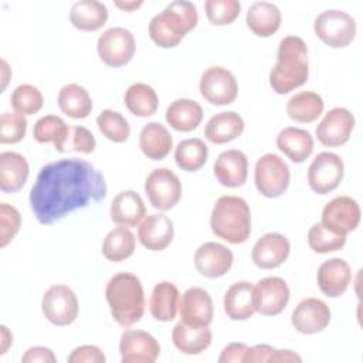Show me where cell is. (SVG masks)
<instances>
[{
    "instance_id": "1",
    "label": "cell",
    "mask_w": 363,
    "mask_h": 363,
    "mask_svg": "<svg viewBox=\"0 0 363 363\" xmlns=\"http://www.w3.org/2000/svg\"><path fill=\"white\" fill-rule=\"evenodd\" d=\"M104 174L92 163L69 157L43 166L30 191V206L40 224L50 225L67 214L106 197Z\"/></svg>"
},
{
    "instance_id": "2",
    "label": "cell",
    "mask_w": 363,
    "mask_h": 363,
    "mask_svg": "<svg viewBox=\"0 0 363 363\" xmlns=\"http://www.w3.org/2000/svg\"><path fill=\"white\" fill-rule=\"evenodd\" d=\"M309 78L308 47L298 35H286L279 41L277 62L269 72V85L279 95L302 86Z\"/></svg>"
},
{
    "instance_id": "3",
    "label": "cell",
    "mask_w": 363,
    "mask_h": 363,
    "mask_svg": "<svg viewBox=\"0 0 363 363\" xmlns=\"http://www.w3.org/2000/svg\"><path fill=\"white\" fill-rule=\"evenodd\" d=\"M105 298L112 318L122 328L138 323L145 313V292L132 272H118L106 284Z\"/></svg>"
},
{
    "instance_id": "4",
    "label": "cell",
    "mask_w": 363,
    "mask_h": 363,
    "mask_svg": "<svg viewBox=\"0 0 363 363\" xmlns=\"http://www.w3.org/2000/svg\"><path fill=\"white\" fill-rule=\"evenodd\" d=\"M199 23L197 7L191 1L174 0L149 23L150 40L160 48L176 47Z\"/></svg>"
},
{
    "instance_id": "5",
    "label": "cell",
    "mask_w": 363,
    "mask_h": 363,
    "mask_svg": "<svg viewBox=\"0 0 363 363\" xmlns=\"http://www.w3.org/2000/svg\"><path fill=\"white\" fill-rule=\"evenodd\" d=\"M213 234L230 244H242L251 234V210L238 196H221L210 216Z\"/></svg>"
},
{
    "instance_id": "6",
    "label": "cell",
    "mask_w": 363,
    "mask_h": 363,
    "mask_svg": "<svg viewBox=\"0 0 363 363\" xmlns=\"http://www.w3.org/2000/svg\"><path fill=\"white\" fill-rule=\"evenodd\" d=\"M354 18L342 10H325L316 16L313 31L316 37L332 48H345L356 37Z\"/></svg>"
},
{
    "instance_id": "7",
    "label": "cell",
    "mask_w": 363,
    "mask_h": 363,
    "mask_svg": "<svg viewBox=\"0 0 363 363\" xmlns=\"http://www.w3.org/2000/svg\"><path fill=\"white\" fill-rule=\"evenodd\" d=\"M289 167L286 162L275 155H262L254 169V183L259 194L268 199H275L284 194L289 186Z\"/></svg>"
},
{
    "instance_id": "8",
    "label": "cell",
    "mask_w": 363,
    "mask_h": 363,
    "mask_svg": "<svg viewBox=\"0 0 363 363\" xmlns=\"http://www.w3.org/2000/svg\"><path fill=\"white\" fill-rule=\"evenodd\" d=\"M145 191L149 203L162 211L173 208L182 199V182L167 167L152 170L145 180Z\"/></svg>"
},
{
    "instance_id": "9",
    "label": "cell",
    "mask_w": 363,
    "mask_h": 363,
    "mask_svg": "<svg viewBox=\"0 0 363 363\" xmlns=\"http://www.w3.org/2000/svg\"><path fill=\"white\" fill-rule=\"evenodd\" d=\"M135 50V37L128 28L111 27L98 37L96 51L101 61L108 67L126 65L133 58Z\"/></svg>"
},
{
    "instance_id": "10",
    "label": "cell",
    "mask_w": 363,
    "mask_h": 363,
    "mask_svg": "<svg viewBox=\"0 0 363 363\" xmlns=\"http://www.w3.org/2000/svg\"><path fill=\"white\" fill-rule=\"evenodd\" d=\"M345 174L342 157L333 152H320L308 167V184L318 194H328L339 187Z\"/></svg>"
},
{
    "instance_id": "11",
    "label": "cell",
    "mask_w": 363,
    "mask_h": 363,
    "mask_svg": "<svg viewBox=\"0 0 363 363\" xmlns=\"http://www.w3.org/2000/svg\"><path fill=\"white\" fill-rule=\"evenodd\" d=\"M200 94L211 105H230L238 95V84L231 71L224 67H208L200 78Z\"/></svg>"
},
{
    "instance_id": "12",
    "label": "cell",
    "mask_w": 363,
    "mask_h": 363,
    "mask_svg": "<svg viewBox=\"0 0 363 363\" xmlns=\"http://www.w3.org/2000/svg\"><path fill=\"white\" fill-rule=\"evenodd\" d=\"M78 298L67 285H52L43 295L41 311L55 326L71 325L78 316Z\"/></svg>"
},
{
    "instance_id": "13",
    "label": "cell",
    "mask_w": 363,
    "mask_h": 363,
    "mask_svg": "<svg viewBox=\"0 0 363 363\" xmlns=\"http://www.w3.org/2000/svg\"><path fill=\"white\" fill-rule=\"evenodd\" d=\"M362 211L359 203L349 196H336L322 210V224L337 234L347 235L360 223Z\"/></svg>"
},
{
    "instance_id": "14",
    "label": "cell",
    "mask_w": 363,
    "mask_h": 363,
    "mask_svg": "<svg viewBox=\"0 0 363 363\" xmlns=\"http://www.w3.org/2000/svg\"><path fill=\"white\" fill-rule=\"evenodd\" d=\"M119 353L123 363H153L160 354V345L145 330L125 329L119 340Z\"/></svg>"
},
{
    "instance_id": "15",
    "label": "cell",
    "mask_w": 363,
    "mask_h": 363,
    "mask_svg": "<svg viewBox=\"0 0 363 363\" xmlns=\"http://www.w3.org/2000/svg\"><path fill=\"white\" fill-rule=\"evenodd\" d=\"M354 128V116L346 108H333L325 113L315 129L318 140L323 146L337 147L349 142Z\"/></svg>"
},
{
    "instance_id": "16",
    "label": "cell",
    "mask_w": 363,
    "mask_h": 363,
    "mask_svg": "<svg viewBox=\"0 0 363 363\" xmlns=\"http://www.w3.org/2000/svg\"><path fill=\"white\" fill-rule=\"evenodd\" d=\"M289 302V288L279 277H267L254 285L255 312L264 316L279 315Z\"/></svg>"
},
{
    "instance_id": "17",
    "label": "cell",
    "mask_w": 363,
    "mask_h": 363,
    "mask_svg": "<svg viewBox=\"0 0 363 363\" xmlns=\"http://www.w3.org/2000/svg\"><path fill=\"white\" fill-rule=\"evenodd\" d=\"M180 320L189 326L204 328L213 320L214 308L210 294L200 286L186 289L179 302Z\"/></svg>"
},
{
    "instance_id": "18",
    "label": "cell",
    "mask_w": 363,
    "mask_h": 363,
    "mask_svg": "<svg viewBox=\"0 0 363 363\" xmlns=\"http://www.w3.org/2000/svg\"><path fill=\"white\" fill-rule=\"evenodd\" d=\"M234 255L225 245L208 241L201 244L194 252V267L206 278H218L227 274L233 267Z\"/></svg>"
},
{
    "instance_id": "19",
    "label": "cell",
    "mask_w": 363,
    "mask_h": 363,
    "mask_svg": "<svg viewBox=\"0 0 363 363\" xmlns=\"http://www.w3.org/2000/svg\"><path fill=\"white\" fill-rule=\"evenodd\" d=\"M291 322L299 333H319L326 329L330 322V309L318 298H305L294 309Z\"/></svg>"
},
{
    "instance_id": "20",
    "label": "cell",
    "mask_w": 363,
    "mask_h": 363,
    "mask_svg": "<svg viewBox=\"0 0 363 363\" xmlns=\"http://www.w3.org/2000/svg\"><path fill=\"white\" fill-rule=\"evenodd\" d=\"M291 244L279 233H267L252 247V262L261 269H274L281 267L289 257Z\"/></svg>"
},
{
    "instance_id": "21",
    "label": "cell",
    "mask_w": 363,
    "mask_h": 363,
    "mask_svg": "<svg viewBox=\"0 0 363 363\" xmlns=\"http://www.w3.org/2000/svg\"><path fill=\"white\" fill-rule=\"evenodd\" d=\"M316 282L323 295L328 298H339L352 282L350 265L342 258L326 259L318 268Z\"/></svg>"
},
{
    "instance_id": "22",
    "label": "cell",
    "mask_w": 363,
    "mask_h": 363,
    "mask_svg": "<svg viewBox=\"0 0 363 363\" xmlns=\"http://www.w3.org/2000/svg\"><path fill=\"white\" fill-rule=\"evenodd\" d=\"M213 170L221 186L228 189L241 187L247 182L248 159L244 152L228 149L218 155Z\"/></svg>"
},
{
    "instance_id": "23",
    "label": "cell",
    "mask_w": 363,
    "mask_h": 363,
    "mask_svg": "<svg viewBox=\"0 0 363 363\" xmlns=\"http://www.w3.org/2000/svg\"><path fill=\"white\" fill-rule=\"evenodd\" d=\"M174 235L172 220L166 214H149L145 217L138 228V238L140 244L150 251H163L170 245Z\"/></svg>"
},
{
    "instance_id": "24",
    "label": "cell",
    "mask_w": 363,
    "mask_h": 363,
    "mask_svg": "<svg viewBox=\"0 0 363 363\" xmlns=\"http://www.w3.org/2000/svg\"><path fill=\"white\" fill-rule=\"evenodd\" d=\"M111 220L121 227H136L146 216L143 199L135 190H123L118 193L109 208Z\"/></svg>"
},
{
    "instance_id": "25",
    "label": "cell",
    "mask_w": 363,
    "mask_h": 363,
    "mask_svg": "<svg viewBox=\"0 0 363 363\" xmlns=\"http://www.w3.org/2000/svg\"><path fill=\"white\" fill-rule=\"evenodd\" d=\"M244 119L234 111L218 112L213 115L204 128V136L214 145L228 143L244 132Z\"/></svg>"
},
{
    "instance_id": "26",
    "label": "cell",
    "mask_w": 363,
    "mask_h": 363,
    "mask_svg": "<svg viewBox=\"0 0 363 363\" xmlns=\"http://www.w3.org/2000/svg\"><path fill=\"white\" fill-rule=\"evenodd\" d=\"M277 147L294 163L305 162L313 152V138L302 128H284L277 136Z\"/></svg>"
},
{
    "instance_id": "27",
    "label": "cell",
    "mask_w": 363,
    "mask_h": 363,
    "mask_svg": "<svg viewBox=\"0 0 363 363\" xmlns=\"http://www.w3.org/2000/svg\"><path fill=\"white\" fill-rule=\"evenodd\" d=\"M30 166L27 159L17 152L0 153V189L4 193L21 190L28 179Z\"/></svg>"
},
{
    "instance_id": "28",
    "label": "cell",
    "mask_w": 363,
    "mask_h": 363,
    "mask_svg": "<svg viewBox=\"0 0 363 363\" xmlns=\"http://www.w3.org/2000/svg\"><path fill=\"white\" fill-rule=\"evenodd\" d=\"M224 312L231 320H247L255 313L254 285L248 281L233 284L224 295Z\"/></svg>"
},
{
    "instance_id": "29",
    "label": "cell",
    "mask_w": 363,
    "mask_h": 363,
    "mask_svg": "<svg viewBox=\"0 0 363 363\" xmlns=\"http://www.w3.org/2000/svg\"><path fill=\"white\" fill-rule=\"evenodd\" d=\"M282 16L279 9L269 1H255L250 6L245 23L257 37H271L281 27Z\"/></svg>"
},
{
    "instance_id": "30",
    "label": "cell",
    "mask_w": 363,
    "mask_h": 363,
    "mask_svg": "<svg viewBox=\"0 0 363 363\" xmlns=\"http://www.w3.org/2000/svg\"><path fill=\"white\" fill-rule=\"evenodd\" d=\"M139 147L147 159L162 160L170 153L173 139L164 125L159 122H149L139 133Z\"/></svg>"
},
{
    "instance_id": "31",
    "label": "cell",
    "mask_w": 363,
    "mask_h": 363,
    "mask_svg": "<svg viewBox=\"0 0 363 363\" xmlns=\"http://www.w3.org/2000/svg\"><path fill=\"white\" fill-rule=\"evenodd\" d=\"M180 294L173 282L162 281L155 285L150 299L149 311L150 315L160 322H170L179 312Z\"/></svg>"
},
{
    "instance_id": "32",
    "label": "cell",
    "mask_w": 363,
    "mask_h": 363,
    "mask_svg": "<svg viewBox=\"0 0 363 363\" xmlns=\"http://www.w3.org/2000/svg\"><path fill=\"white\" fill-rule=\"evenodd\" d=\"M108 9L96 0H79L71 6L69 21L79 31H96L106 24Z\"/></svg>"
},
{
    "instance_id": "33",
    "label": "cell",
    "mask_w": 363,
    "mask_h": 363,
    "mask_svg": "<svg viewBox=\"0 0 363 363\" xmlns=\"http://www.w3.org/2000/svg\"><path fill=\"white\" fill-rule=\"evenodd\" d=\"M166 122L179 132H191L203 121V108L194 99L179 98L166 109Z\"/></svg>"
},
{
    "instance_id": "34",
    "label": "cell",
    "mask_w": 363,
    "mask_h": 363,
    "mask_svg": "<svg viewBox=\"0 0 363 363\" xmlns=\"http://www.w3.org/2000/svg\"><path fill=\"white\" fill-rule=\"evenodd\" d=\"M211 330L208 326L194 328L182 320L174 325L172 330L173 345L184 354H199L211 345Z\"/></svg>"
},
{
    "instance_id": "35",
    "label": "cell",
    "mask_w": 363,
    "mask_h": 363,
    "mask_svg": "<svg viewBox=\"0 0 363 363\" xmlns=\"http://www.w3.org/2000/svg\"><path fill=\"white\" fill-rule=\"evenodd\" d=\"M71 133V128L57 115H45L41 116L33 129V136L38 143L51 142L57 152L64 153L67 150L68 138Z\"/></svg>"
},
{
    "instance_id": "36",
    "label": "cell",
    "mask_w": 363,
    "mask_h": 363,
    "mask_svg": "<svg viewBox=\"0 0 363 363\" xmlns=\"http://www.w3.org/2000/svg\"><path fill=\"white\" fill-rule=\"evenodd\" d=\"M325 104L319 94L302 91L292 95L286 102L288 116L299 123L315 122L323 112Z\"/></svg>"
},
{
    "instance_id": "37",
    "label": "cell",
    "mask_w": 363,
    "mask_h": 363,
    "mask_svg": "<svg viewBox=\"0 0 363 363\" xmlns=\"http://www.w3.org/2000/svg\"><path fill=\"white\" fill-rule=\"evenodd\" d=\"M58 108L72 119H84L92 111V99L79 84H67L58 92Z\"/></svg>"
},
{
    "instance_id": "38",
    "label": "cell",
    "mask_w": 363,
    "mask_h": 363,
    "mask_svg": "<svg viewBox=\"0 0 363 363\" xmlns=\"http://www.w3.org/2000/svg\"><path fill=\"white\" fill-rule=\"evenodd\" d=\"M123 102L128 111L139 118L152 116L159 108V98L156 91L145 82L132 84L125 92Z\"/></svg>"
},
{
    "instance_id": "39",
    "label": "cell",
    "mask_w": 363,
    "mask_h": 363,
    "mask_svg": "<svg viewBox=\"0 0 363 363\" xmlns=\"http://www.w3.org/2000/svg\"><path fill=\"white\" fill-rule=\"evenodd\" d=\"M136 238L133 233L126 228L118 225L111 230L102 242V255L112 262H121L129 258L135 252Z\"/></svg>"
},
{
    "instance_id": "40",
    "label": "cell",
    "mask_w": 363,
    "mask_h": 363,
    "mask_svg": "<svg viewBox=\"0 0 363 363\" xmlns=\"http://www.w3.org/2000/svg\"><path fill=\"white\" fill-rule=\"evenodd\" d=\"M208 157V147L207 145L199 139H184L177 143L174 149V160L176 164L184 172H197L200 170Z\"/></svg>"
},
{
    "instance_id": "41",
    "label": "cell",
    "mask_w": 363,
    "mask_h": 363,
    "mask_svg": "<svg viewBox=\"0 0 363 363\" xmlns=\"http://www.w3.org/2000/svg\"><path fill=\"white\" fill-rule=\"evenodd\" d=\"M96 125L101 133L115 143H123L130 136V126L125 116L112 109H104L96 116Z\"/></svg>"
},
{
    "instance_id": "42",
    "label": "cell",
    "mask_w": 363,
    "mask_h": 363,
    "mask_svg": "<svg viewBox=\"0 0 363 363\" xmlns=\"http://www.w3.org/2000/svg\"><path fill=\"white\" fill-rule=\"evenodd\" d=\"M308 244L318 254L335 252L345 247L346 235L333 233L322 223H316L308 231Z\"/></svg>"
},
{
    "instance_id": "43",
    "label": "cell",
    "mask_w": 363,
    "mask_h": 363,
    "mask_svg": "<svg viewBox=\"0 0 363 363\" xmlns=\"http://www.w3.org/2000/svg\"><path fill=\"white\" fill-rule=\"evenodd\" d=\"M10 104L17 113L28 116L37 113L43 108L44 98L37 86L31 84H21L11 92Z\"/></svg>"
},
{
    "instance_id": "44",
    "label": "cell",
    "mask_w": 363,
    "mask_h": 363,
    "mask_svg": "<svg viewBox=\"0 0 363 363\" xmlns=\"http://www.w3.org/2000/svg\"><path fill=\"white\" fill-rule=\"evenodd\" d=\"M204 11L213 26H227L240 16L241 4L237 0H206Z\"/></svg>"
},
{
    "instance_id": "45",
    "label": "cell",
    "mask_w": 363,
    "mask_h": 363,
    "mask_svg": "<svg viewBox=\"0 0 363 363\" xmlns=\"http://www.w3.org/2000/svg\"><path fill=\"white\" fill-rule=\"evenodd\" d=\"M27 132V119L17 112H4L0 118V143L13 145L23 140Z\"/></svg>"
},
{
    "instance_id": "46",
    "label": "cell",
    "mask_w": 363,
    "mask_h": 363,
    "mask_svg": "<svg viewBox=\"0 0 363 363\" xmlns=\"http://www.w3.org/2000/svg\"><path fill=\"white\" fill-rule=\"evenodd\" d=\"M21 227L18 210L7 203L0 204V247L4 248L17 235Z\"/></svg>"
},
{
    "instance_id": "47",
    "label": "cell",
    "mask_w": 363,
    "mask_h": 363,
    "mask_svg": "<svg viewBox=\"0 0 363 363\" xmlns=\"http://www.w3.org/2000/svg\"><path fill=\"white\" fill-rule=\"evenodd\" d=\"M96 147V140L91 130L85 126H74L71 128V133L67 143V150H75L79 153H92Z\"/></svg>"
},
{
    "instance_id": "48",
    "label": "cell",
    "mask_w": 363,
    "mask_h": 363,
    "mask_svg": "<svg viewBox=\"0 0 363 363\" xmlns=\"http://www.w3.org/2000/svg\"><path fill=\"white\" fill-rule=\"evenodd\" d=\"M105 360L104 352L94 345L78 346L67 357L68 363H104Z\"/></svg>"
},
{
    "instance_id": "49",
    "label": "cell",
    "mask_w": 363,
    "mask_h": 363,
    "mask_svg": "<svg viewBox=\"0 0 363 363\" xmlns=\"http://www.w3.org/2000/svg\"><path fill=\"white\" fill-rule=\"evenodd\" d=\"M23 363H55L57 357L54 352L44 346H34L26 350V353L21 357Z\"/></svg>"
},
{
    "instance_id": "50",
    "label": "cell",
    "mask_w": 363,
    "mask_h": 363,
    "mask_svg": "<svg viewBox=\"0 0 363 363\" xmlns=\"http://www.w3.org/2000/svg\"><path fill=\"white\" fill-rule=\"evenodd\" d=\"M247 349H248V346L245 343H238V342L230 343V345H227L221 350L218 362L220 363H230V362L238 363V362H244V356H245Z\"/></svg>"
},
{
    "instance_id": "51",
    "label": "cell",
    "mask_w": 363,
    "mask_h": 363,
    "mask_svg": "<svg viewBox=\"0 0 363 363\" xmlns=\"http://www.w3.org/2000/svg\"><path fill=\"white\" fill-rule=\"evenodd\" d=\"M274 347L269 345H255L252 347H248L244 356V362H269L274 354Z\"/></svg>"
},
{
    "instance_id": "52",
    "label": "cell",
    "mask_w": 363,
    "mask_h": 363,
    "mask_svg": "<svg viewBox=\"0 0 363 363\" xmlns=\"http://www.w3.org/2000/svg\"><path fill=\"white\" fill-rule=\"evenodd\" d=\"M269 362H302V357L288 349H285V350L275 349Z\"/></svg>"
},
{
    "instance_id": "53",
    "label": "cell",
    "mask_w": 363,
    "mask_h": 363,
    "mask_svg": "<svg viewBox=\"0 0 363 363\" xmlns=\"http://www.w3.org/2000/svg\"><path fill=\"white\" fill-rule=\"evenodd\" d=\"M0 332H1V343H0V354H4L7 352V349L10 347V345L13 343V335L9 330L7 326L1 325L0 326Z\"/></svg>"
},
{
    "instance_id": "54",
    "label": "cell",
    "mask_w": 363,
    "mask_h": 363,
    "mask_svg": "<svg viewBox=\"0 0 363 363\" xmlns=\"http://www.w3.org/2000/svg\"><path fill=\"white\" fill-rule=\"evenodd\" d=\"M143 4L142 0L135 1V0H128V1H115V6L123 11H133L136 9H139Z\"/></svg>"
},
{
    "instance_id": "55",
    "label": "cell",
    "mask_w": 363,
    "mask_h": 363,
    "mask_svg": "<svg viewBox=\"0 0 363 363\" xmlns=\"http://www.w3.org/2000/svg\"><path fill=\"white\" fill-rule=\"evenodd\" d=\"M10 69H9V65H7V62L4 61V60H1V72H3V86H1V89H4L6 88V85H7V81H9V72Z\"/></svg>"
}]
</instances>
